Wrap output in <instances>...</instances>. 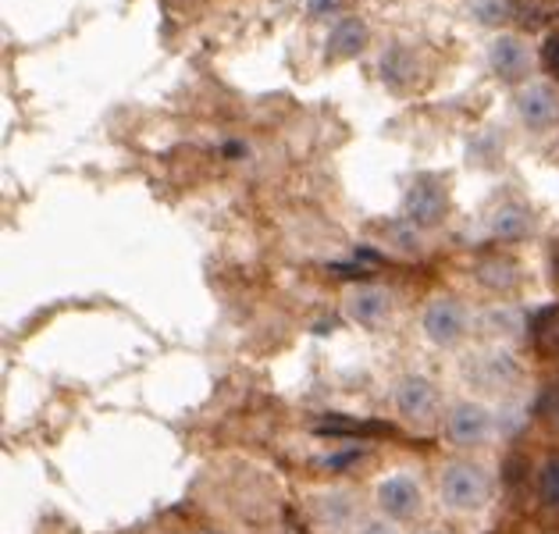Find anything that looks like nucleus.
Returning <instances> with one entry per match:
<instances>
[{
    "label": "nucleus",
    "instance_id": "6ab92c4d",
    "mask_svg": "<svg viewBox=\"0 0 559 534\" xmlns=\"http://www.w3.org/2000/svg\"><path fill=\"white\" fill-rule=\"evenodd\" d=\"M338 8H343V0H307V15H310V19L338 15Z\"/></svg>",
    "mask_w": 559,
    "mask_h": 534
},
{
    "label": "nucleus",
    "instance_id": "9d476101",
    "mask_svg": "<svg viewBox=\"0 0 559 534\" xmlns=\"http://www.w3.org/2000/svg\"><path fill=\"white\" fill-rule=\"evenodd\" d=\"M403 211L411 217V225L417 228H435L449 214V189L439 182V178H417V182L406 189Z\"/></svg>",
    "mask_w": 559,
    "mask_h": 534
},
{
    "label": "nucleus",
    "instance_id": "a211bd4d",
    "mask_svg": "<svg viewBox=\"0 0 559 534\" xmlns=\"http://www.w3.org/2000/svg\"><path fill=\"white\" fill-rule=\"evenodd\" d=\"M542 64L549 68V75L559 79V29H552L542 44Z\"/></svg>",
    "mask_w": 559,
    "mask_h": 534
},
{
    "label": "nucleus",
    "instance_id": "dca6fc26",
    "mask_svg": "<svg viewBox=\"0 0 559 534\" xmlns=\"http://www.w3.org/2000/svg\"><path fill=\"white\" fill-rule=\"evenodd\" d=\"M538 417L559 435V385H552V389H545V392H542V400H538Z\"/></svg>",
    "mask_w": 559,
    "mask_h": 534
},
{
    "label": "nucleus",
    "instance_id": "f3484780",
    "mask_svg": "<svg viewBox=\"0 0 559 534\" xmlns=\"http://www.w3.org/2000/svg\"><path fill=\"white\" fill-rule=\"evenodd\" d=\"M353 534H403L400 531V524L395 520H389V517H364L357 527H353Z\"/></svg>",
    "mask_w": 559,
    "mask_h": 534
},
{
    "label": "nucleus",
    "instance_id": "39448f33",
    "mask_svg": "<svg viewBox=\"0 0 559 534\" xmlns=\"http://www.w3.org/2000/svg\"><path fill=\"white\" fill-rule=\"evenodd\" d=\"M374 502L381 517L395 520V524H411L425 510V485L411 471H392L374 485Z\"/></svg>",
    "mask_w": 559,
    "mask_h": 534
},
{
    "label": "nucleus",
    "instance_id": "f257e3e1",
    "mask_svg": "<svg viewBox=\"0 0 559 534\" xmlns=\"http://www.w3.org/2000/svg\"><path fill=\"white\" fill-rule=\"evenodd\" d=\"M435 491H439V502L445 513L456 517H471L481 513L488 502H492L496 482L481 463L474 460H449L439 471V482H435Z\"/></svg>",
    "mask_w": 559,
    "mask_h": 534
},
{
    "label": "nucleus",
    "instance_id": "423d86ee",
    "mask_svg": "<svg viewBox=\"0 0 559 534\" xmlns=\"http://www.w3.org/2000/svg\"><path fill=\"white\" fill-rule=\"evenodd\" d=\"M343 313H346V321L364 328V332H381L395 313V296L389 285H378V282L349 285L343 296Z\"/></svg>",
    "mask_w": 559,
    "mask_h": 534
},
{
    "label": "nucleus",
    "instance_id": "4468645a",
    "mask_svg": "<svg viewBox=\"0 0 559 534\" xmlns=\"http://www.w3.org/2000/svg\"><path fill=\"white\" fill-rule=\"evenodd\" d=\"M513 11H516V0H467V15L477 25H485V29L507 25Z\"/></svg>",
    "mask_w": 559,
    "mask_h": 534
},
{
    "label": "nucleus",
    "instance_id": "f03ea898",
    "mask_svg": "<svg viewBox=\"0 0 559 534\" xmlns=\"http://www.w3.org/2000/svg\"><path fill=\"white\" fill-rule=\"evenodd\" d=\"M392 406H395V414H400V420L406 424V428H414V431H428V428H435V424H442V417H445L439 385L420 371H411V375H403L400 381H395Z\"/></svg>",
    "mask_w": 559,
    "mask_h": 534
},
{
    "label": "nucleus",
    "instance_id": "aec40b11",
    "mask_svg": "<svg viewBox=\"0 0 559 534\" xmlns=\"http://www.w3.org/2000/svg\"><path fill=\"white\" fill-rule=\"evenodd\" d=\"M552 275H556V285H559V239L552 246Z\"/></svg>",
    "mask_w": 559,
    "mask_h": 534
},
{
    "label": "nucleus",
    "instance_id": "7ed1b4c3",
    "mask_svg": "<svg viewBox=\"0 0 559 534\" xmlns=\"http://www.w3.org/2000/svg\"><path fill=\"white\" fill-rule=\"evenodd\" d=\"M499 431L496 410L481 403V400H456L453 406H445L442 417V435L449 446L463 449V453H474V449L492 446V438Z\"/></svg>",
    "mask_w": 559,
    "mask_h": 534
},
{
    "label": "nucleus",
    "instance_id": "9b49d317",
    "mask_svg": "<svg viewBox=\"0 0 559 534\" xmlns=\"http://www.w3.org/2000/svg\"><path fill=\"white\" fill-rule=\"evenodd\" d=\"M488 64H492L499 82L516 86V82H524L531 75V68H535V54H531V47L521 36H499L496 44L488 47Z\"/></svg>",
    "mask_w": 559,
    "mask_h": 534
},
{
    "label": "nucleus",
    "instance_id": "ddd939ff",
    "mask_svg": "<svg viewBox=\"0 0 559 534\" xmlns=\"http://www.w3.org/2000/svg\"><path fill=\"white\" fill-rule=\"evenodd\" d=\"M367 39H371V29H367V22L357 19V15H346L332 25L329 33V44H324V54H329L332 61H349V58H360Z\"/></svg>",
    "mask_w": 559,
    "mask_h": 534
},
{
    "label": "nucleus",
    "instance_id": "20e7f679",
    "mask_svg": "<svg viewBox=\"0 0 559 534\" xmlns=\"http://www.w3.org/2000/svg\"><path fill=\"white\" fill-rule=\"evenodd\" d=\"M471 310L453 296H435L431 304L420 310V332L439 349H456L471 335Z\"/></svg>",
    "mask_w": 559,
    "mask_h": 534
},
{
    "label": "nucleus",
    "instance_id": "f8f14e48",
    "mask_svg": "<svg viewBox=\"0 0 559 534\" xmlns=\"http://www.w3.org/2000/svg\"><path fill=\"white\" fill-rule=\"evenodd\" d=\"M488 228H492L496 239H507V242H521L535 232V214L524 200H502L499 207L488 217Z\"/></svg>",
    "mask_w": 559,
    "mask_h": 534
},
{
    "label": "nucleus",
    "instance_id": "6e6552de",
    "mask_svg": "<svg viewBox=\"0 0 559 534\" xmlns=\"http://www.w3.org/2000/svg\"><path fill=\"white\" fill-rule=\"evenodd\" d=\"M310 517L324 534H353L360 524V499L349 488H324L310 499Z\"/></svg>",
    "mask_w": 559,
    "mask_h": 534
},
{
    "label": "nucleus",
    "instance_id": "2eb2a0df",
    "mask_svg": "<svg viewBox=\"0 0 559 534\" xmlns=\"http://www.w3.org/2000/svg\"><path fill=\"white\" fill-rule=\"evenodd\" d=\"M538 499L545 510L559 513V453L545 456L542 471H538Z\"/></svg>",
    "mask_w": 559,
    "mask_h": 534
},
{
    "label": "nucleus",
    "instance_id": "1a4fd4ad",
    "mask_svg": "<svg viewBox=\"0 0 559 534\" xmlns=\"http://www.w3.org/2000/svg\"><path fill=\"white\" fill-rule=\"evenodd\" d=\"M467 381L481 392H507L521 381V364L513 360L510 349H481L471 356Z\"/></svg>",
    "mask_w": 559,
    "mask_h": 534
},
{
    "label": "nucleus",
    "instance_id": "0eeeda50",
    "mask_svg": "<svg viewBox=\"0 0 559 534\" xmlns=\"http://www.w3.org/2000/svg\"><path fill=\"white\" fill-rule=\"evenodd\" d=\"M513 111L521 118V126L531 132H545L559 126V86L549 79H531L516 90Z\"/></svg>",
    "mask_w": 559,
    "mask_h": 534
},
{
    "label": "nucleus",
    "instance_id": "412c9836",
    "mask_svg": "<svg viewBox=\"0 0 559 534\" xmlns=\"http://www.w3.org/2000/svg\"><path fill=\"white\" fill-rule=\"evenodd\" d=\"M425 534H445V531H425Z\"/></svg>",
    "mask_w": 559,
    "mask_h": 534
}]
</instances>
